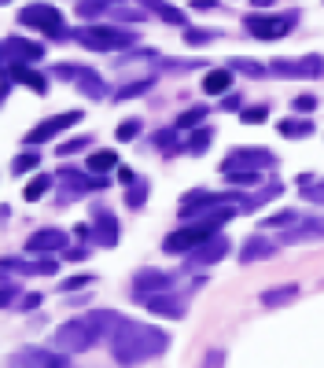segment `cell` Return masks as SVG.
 <instances>
[{"label": "cell", "instance_id": "6da1fadb", "mask_svg": "<svg viewBox=\"0 0 324 368\" xmlns=\"http://www.w3.org/2000/svg\"><path fill=\"white\" fill-rule=\"evenodd\" d=\"M170 346V335L162 328H151V324H133V321H122L118 332L111 335V353L118 365H140V361H151Z\"/></svg>", "mask_w": 324, "mask_h": 368}, {"label": "cell", "instance_id": "7a4b0ae2", "mask_svg": "<svg viewBox=\"0 0 324 368\" xmlns=\"http://www.w3.org/2000/svg\"><path fill=\"white\" fill-rule=\"evenodd\" d=\"M74 37L93 52H114V48H129L137 41L133 30H111V26H85V30H77Z\"/></svg>", "mask_w": 324, "mask_h": 368}, {"label": "cell", "instance_id": "3957f363", "mask_svg": "<svg viewBox=\"0 0 324 368\" xmlns=\"http://www.w3.org/2000/svg\"><path fill=\"white\" fill-rule=\"evenodd\" d=\"M295 22H299V11H288V15H247L243 19L247 33L258 37V41H280V37L291 33Z\"/></svg>", "mask_w": 324, "mask_h": 368}, {"label": "cell", "instance_id": "277c9868", "mask_svg": "<svg viewBox=\"0 0 324 368\" xmlns=\"http://www.w3.org/2000/svg\"><path fill=\"white\" fill-rule=\"evenodd\" d=\"M56 343H59V350H67V353H85V350H93L100 343V335H96V328L82 317V321L63 324L56 332Z\"/></svg>", "mask_w": 324, "mask_h": 368}, {"label": "cell", "instance_id": "5b68a950", "mask_svg": "<svg viewBox=\"0 0 324 368\" xmlns=\"http://www.w3.org/2000/svg\"><path fill=\"white\" fill-rule=\"evenodd\" d=\"M232 251V243H229V236H222V232H214L210 240H203L199 247H192V251L185 254V269L192 273V269H206V266H217L225 254Z\"/></svg>", "mask_w": 324, "mask_h": 368}, {"label": "cell", "instance_id": "8992f818", "mask_svg": "<svg viewBox=\"0 0 324 368\" xmlns=\"http://www.w3.org/2000/svg\"><path fill=\"white\" fill-rule=\"evenodd\" d=\"M19 22L22 26H37L52 37H67V26H63V11L52 8V4H26L19 11Z\"/></svg>", "mask_w": 324, "mask_h": 368}, {"label": "cell", "instance_id": "52a82bcc", "mask_svg": "<svg viewBox=\"0 0 324 368\" xmlns=\"http://www.w3.org/2000/svg\"><path fill=\"white\" fill-rule=\"evenodd\" d=\"M52 74L63 77V82H74L88 100H103V96H107V82H103L96 70H88V67H70V63H59Z\"/></svg>", "mask_w": 324, "mask_h": 368}, {"label": "cell", "instance_id": "ba28073f", "mask_svg": "<svg viewBox=\"0 0 324 368\" xmlns=\"http://www.w3.org/2000/svg\"><path fill=\"white\" fill-rule=\"evenodd\" d=\"M82 111H63V114H56V118H48V122H41V125H33L30 133L22 137V144L26 148H37V144H45V140H52V137H59L63 129H70V125H77L82 122Z\"/></svg>", "mask_w": 324, "mask_h": 368}, {"label": "cell", "instance_id": "9c48e42d", "mask_svg": "<svg viewBox=\"0 0 324 368\" xmlns=\"http://www.w3.org/2000/svg\"><path fill=\"white\" fill-rule=\"evenodd\" d=\"M269 166H277V155L273 151H262V148H236V151H229L225 155V162H222V174H229V169H269Z\"/></svg>", "mask_w": 324, "mask_h": 368}, {"label": "cell", "instance_id": "30bf717a", "mask_svg": "<svg viewBox=\"0 0 324 368\" xmlns=\"http://www.w3.org/2000/svg\"><path fill=\"white\" fill-rule=\"evenodd\" d=\"M269 70H273L277 77H321V74H324V59H321V56L277 59V63H269Z\"/></svg>", "mask_w": 324, "mask_h": 368}, {"label": "cell", "instance_id": "8fae6325", "mask_svg": "<svg viewBox=\"0 0 324 368\" xmlns=\"http://www.w3.org/2000/svg\"><path fill=\"white\" fill-rule=\"evenodd\" d=\"M280 251V240L273 236H251L247 243L240 247V266H254V261H265Z\"/></svg>", "mask_w": 324, "mask_h": 368}, {"label": "cell", "instance_id": "7c38bea8", "mask_svg": "<svg viewBox=\"0 0 324 368\" xmlns=\"http://www.w3.org/2000/svg\"><path fill=\"white\" fill-rule=\"evenodd\" d=\"M4 56H11V63H37L45 59V45L41 41H26V37H8L4 45H0Z\"/></svg>", "mask_w": 324, "mask_h": 368}, {"label": "cell", "instance_id": "4fadbf2b", "mask_svg": "<svg viewBox=\"0 0 324 368\" xmlns=\"http://www.w3.org/2000/svg\"><path fill=\"white\" fill-rule=\"evenodd\" d=\"M170 284H173V276H170V273H162V269H144V273H137V276H133V298L140 302L144 295L166 291Z\"/></svg>", "mask_w": 324, "mask_h": 368}, {"label": "cell", "instance_id": "5bb4252c", "mask_svg": "<svg viewBox=\"0 0 324 368\" xmlns=\"http://www.w3.org/2000/svg\"><path fill=\"white\" fill-rule=\"evenodd\" d=\"M185 298L188 295H180V298H170V295H162V291H155V295H144L140 302L151 309V313H159V317H170V321H180L185 317Z\"/></svg>", "mask_w": 324, "mask_h": 368}, {"label": "cell", "instance_id": "9a60e30c", "mask_svg": "<svg viewBox=\"0 0 324 368\" xmlns=\"http://www.w3.org/2000/svg\"><path fill=\"white\" fill-rule=\"evenodd\" d=\"M63 247H67V232L63 229H37L30 240H26V251H33V254L63 251Z\"/></svg>", "mask_w": 324, "mask_h": 368}, {"label": "cell", "instance_id": "2e32d148", "mask_svg": "<svg viewBox=\"0 0 324 368\" xmlns=\"http://www.w3.org/2000/svg\"><path fill=\"white\" fill-rule=\"evenodd\" d=\"M93 229H96V236H93L96 243H103V247H114V243H118V221H114L111 210L93 206Z\"/></svg>", "mask_w": 324, "mask_h": 368}, {"label": "cell", "instance_id": "e0dca14e", "mask_svg": "<svg viewBox=\"0 0 324 368\" xmlns=\"http://www.w3.org/2000/svg\"><path fill=\"white\" fill-rule=\"evenodd\" d=\"M8 365H48V368H59V365H70V358H67V353H48V350L30 346L22 353H11Z\"/></svg>", "mask_w": 324, "mask_h": 368}, {"label": "cell", "instance_id": "ac0fdd59", "mask_svg": "<svg viewBox=\"0 0 324 368\" xmlns=\"http://www.w3.org/2000/svg\"><path fill=\"white\" fill-rule=\"evenodd\" d=\"M8 74H11V82H19V85L33 89V92H48V77H45V74H37L30 63H11Z\"/></svg>", "mask_w": 324, "mask_h": 368}, {"label": "cell", "instance_id": "d6986e66", "mask_svg": "<svg viewBox=\"0 0 324 368\" xmlns=\"http://www.w3.org/2000/svg\"><path fill=\"white\" fill-rule=\"evenodd\" d=\"M306 240H324V221H302V225L280 236V243H306Z\"/></svg>", "mask_w": 324, "mask_h": 368}, {"label": "cell", "instance_id": "ffe728a7", "mask_svg": "<svg viewBox=\"0 0 324 368\" xmlns=\"http://www.w3.org/2000/svg\"><path fill=\"white\" fill-rule=\"evenodd\" d=\"M232 89V70L222 67V70H210L203 77V92H210V96H225V92Z\"/></svg>", "mask_w": 324, "mask_h": 368}, {"label": "cell", "instance_id": "44dd1931", "mask_svg": "<svg viewBox=\"0 0 324 368\" xmlns=\"http://www.w3.org/2000/svg\"><path fill=\"white\" fill-rule=\"evenodd\" d=\"M299 298V284H284V287H269V291L262 295V306H288V302Z\"/></svg>", "mask_w": 324, "mask_h": 368}, {"label": "cell", "instance_id": "7402d4cb", "mask_svg": "<svg viewBox=\"0 0 324 368\" xmlns=\"http://www.w3.org/2000/svg\"><path fill=\"white\" fill-rule=\"evenodd\" d=\"M148 192H151V184H148L144 177H137L133 184H125V206H129V210H144Z\"/></svg>", "mask_w": 324, "mask_h": 368}, {"label": "cell", "instance_id": "603a6c76", "mask_svg": "<svg viewBox=\"0 0 324 368\" xmlns=\"http://www.w3.org/2000/svg\"><path fill=\"white\" fill-rule=\"evenodd\" d=\"M210 140H214V129H196V133H192L185 144H180V151L185 155H206V148H210Z\"/></svg>", "mask_w": 324, "mask_h": 368}, {"label": "cell", "instance_id": "cb8c5ba5", "mask_svg": "<svg viewBox=\"0 0 324 368\" xmlns=\"http://www.w3.org/2000/svg\"><path fill=\"white\" fill-rule=\"evenodd\" d=\"M107 15L118 19V22H144V19H148V8H137V4H107Z\"/></svg>", "mask_w": 324, "mask_h": 368}, {"label": "cell", "instance_id": "d4e9b609", "mask_svg": "<svg viewBox=\"0 0 324 368\" xmlns=\"http://www.w3.org/2000/svg\"><path fill=\"white\" fill-rule=\"evenodd\" d=\"M314 133V118H288V122H280V137H309Z\"/></svg>", "mask_w": 324, "mask_h": 368}, {"label": "cell", "instance_id": "484cf974", "mask_svg": "<svg viewBox=\"0 0 324 368\" xmlns=\"http://www.w3.org/2000/svg\"><path fill=\"white\" fill-rule=\"evenodd\" d=\"M52 184H56V177H48V174H41V177H33L30 184L22 188V195H26V203H37L45 192H52Z\"/></svg>", "mask_w": 324, "mask_h": 368}, {"label": "cell", "instance_id": "4316f807", "mask_svg": "<svg viewBox=\"0 0 324 368\" xmlns=\"http://www.w3.org/2000/svg\"><path fill=\"white\" fill-rule=\"evenodd\" d=\"M114 166H118V155L114 151H93L88 155V169H93V174H107Z\"/></svg>", "mask_w": 324, "mask_h": 368}, {"label": "cell", "instance_id": "83f0119b", "mask_svg": "<svg viewBox=\"0 0 324 368\" xmlns=\"http://www.w3.org/2000/svg\"><path fill=\"white\" fill-rule=\"evenodd\" d=\"M280 192H284V184H280V181H273L269 188H262L258 195H247V199H243V210H254V206H262V203H269V199H277Z\"/></svg>", "mask_w": 324, "mask_h": 368}, {"label": "cell", "instance_id": "f1b7e54d", "mask_svg": "<svg viewBox=\"0 0 324 368\" xmlns=\"http://www.w3.org/2000/svg\"><path fill=\"white\" fill-rule=\"evenodd\" d=\"M151 148H159V151H166V155L177 151V148H180V144H177V125H173V129H159V133L151 137Z\"/></svg>", "mask_w": 324, "mask_h": 368}, {"label": "cell", "instance_id": "f546056e", "mask_svg": "<svg viewBox=\"0 0 324 368\" xmlns=\"http://www.w3.org/2000/svg\"><path fill=\"white\" fill-rule=\"evenodd\" d=\"M225 181L236 184V188H254V184L262 181V177H258V169H229Z\"/></svg>", "mask_w": 324, "mask_h": 368}, {"label": "cell", "instance_id": "4dcf8cb0", "mask_svg": "<svg viewBox=\"0 0 324 368\" xmlns=\"http://www.w3.org/2000/svg\"><path fill=\"white\" fill-rule=\"evenodd\" d=\"M155 89V77H144V82H133V85H125L114 92V100H133V96H144V92Z\"/></svg>", "mask_w": 324, "mask_h": 368}, {"label": "cell", "instance_id": "1f68e13d", "mask_svg": "<svg viewBox=\"0 0 324 368\" xmlns=\"http://www.w3.org/2000/svg\"><path fill=\"white\" fill-rule=\"evenodd\" d=\"M37 162H41V155L30 148V151H22V155H15V159H11V169H15V177H19V174H30Z\"/></svg>", "mask_w": 324, "mask_h": 368}, {"label": "cell", "instance_id": "d6a6232c", "mask_svg": "<svg viewBox=\"0 0 324 368\" xmlns=\"http://www.w3.org/2000/svg\"><path fill=\"white\" fill-rule=\"evenodd\" d=\"M82 19H96V15H107V0H82V4L74 8Z\"/></svg>", "mask_w": 324, "mask_h": 368}, {"label": "cell", "instance_id": "836d02e7", "mask_svg": "<svg viewBox=\"0 0 324 368\" xmlns=\"http://www.w3.org/2000/svg\"><path fill=\"white\" fill-rule=\"evenodd\" d=\"M206 118V107H188V111H180L177 118V129H196L199 122Z\"/></svg>", "mask_w": 324, "mask_h": 368}, {"label": "cell", "instance_id": "e575fe53", "mask_svg": "<svg viewBox=\"0 0 324 368\" xmlns=\"http://www.w3.org/2000/svg\"><path fill=\"white\" fill-rule=\"evenodd\" d=\"M88 144H93V137H74V140H63L56 151H59V159H67V155H77L82 148H88Z\"/></svg>", "mask_w": 324, "mask_h": 368}, {"label": "cell", "instance_id": "d590c367", "mask_svg": "<svg viewBox=\"0 0 324 368\" xmlns=\"http://www.w3.org/2000/svg\"><path fill=\"white\" fill-rule=\"evenodd\" d=\"M217 41V30H185V45H210Z\"/></svg>", "mask_w": 324, "mask_h": 368}, {"label": "cell", "instance_id": "8d00e7d4", "mask_svg": "<svg viewBox=\"0 0 324 368\" xmlns=\"http://www.w3.org/2000/svg\"><path fill=\"white\" fill-rule=\"evenodd\" d=\"M140 129H144V125H140V118H129V122L118 125V133H114V137L125 144V140H137V137H140Z\"/></svg>", "mask_w": 324, "mask_h": 368}, {"label": "cell", "instance_id": "74e56055", "mask_svg": "<svg viewBox=\"0 0 324 368\" xmlns=\"http://www.w3.org/2000/svg\"><path fill=\"white\" fill-rule=\"evenodd\" d=\"M295 221V210H280V214H269L262 221V229H284V225H291Z\"/></svg>", "mask_w": 324, "mask_h": 368}, {"label": "cell", "instance_id": "f35d334b", "mask_svg": "<svg viewBox=\"0 0 324 368\" xmlns=\"http://www.w3.org/2000/svg\"><path fill=\"white\" fill-rule=\"evenodd\" d=\"M229 70H240V74H251V77H262L265 74V67H258V63H251V59H232Z\"/></svg>", "mask_w": 324, "mask_h": 368}, {"label": "cell", "instance_id": "ab89813d", "mask_svg": "<svg viewBox=\"0 0 324 368\" xmlns=\"http://www.w3.org/2000/svg\"><path fill=\"white\" fill-rule=\"evenodd\" d=\"M265 118H269V107H247V111L240 114V122L243 125H262Z\"/></svg>", "mask_w": 324, "mask_h": 368}, {"label": "cell", "instance_id": "60d3db41", "mask_svg": "<svg viewBox=\"0 0 324 368\" xmlns=\"http://www.w3.org/2000/svg\"><path fill=\"white\" fill-rule=\"evenodd\" d=\"M30 273H37V276H56L59 273V266H56V258H41V261H33V266H30Z\"/></svg>", "mask_w": 324, "mask_h": 368}, {"label": "cell", "instance_id": "b9f144b4", "mask_svg": "<svg viewBox=\"0 0 324 368\" xmlns=\"http://www.w3.org/2000/svg\"><path fill=\"white\" fill-rule=\"evenodd\" d=\"M15 295H22L15 284H0V309H4V306H15V302H19Z\"/></svg>", "mask_w": 324, "mask_h": 368}, {"label": "cell", "instance_id": "7bdbcfd3", "mask_svg": "<svg viewBox=\"0 0 324 368\" xmlns=\"http://www.w3.org/2000/svg\"><path fill=\"white\" fill-rule=\"evenodd\" d=\"M93 284V276H70V280H63V295H74V291H82V287Z\"/></svg>", "mask_w": 324, "mask_h": 368}, {"label": "cell", "instance_id": "ee69618b", "mask_svg": "<svg viewBox=\"0 0 324 368\" xmlns=\"http://www.w3.org/2000/svg\"><path fill=\"white\" fill-rule=\"evenodd\" d=\"M299 114H314L317 111V96H295V103H291Z\"/></svg>", "mask_w": 324, "mask_h": 368}, {"label": "cell", "instance_id": "f6af8a7d", "mask_svg": "<svg viewBox=\"0 0 324 368\" xmlns=\"http://www.w3.org/2000/svg\"><path fill=\"white\" fill-rule=\"evenodd\" d=\"M37 306H41V295H37V291H22L19 309H22V313H30V309H37Z\"/></svg>", "mask_w": 324, "mask_h": 368}, {"label": "cell", "instance_id": "bcb514c9", "mask_svg": "<svg viewBox=\"0 0 324 368\" xmlns=\"http://www.w3.org/2000/svg\"><path fill=\"white\" fill-rule=\"evenodd\" d=\"M302 195H306L309 203H324V184H306Z\"/></svg>", "mask_w": 324, "mask_h": 368}, {"label": "cell", "instance_id": "7dc6e473", "mask_svg": "<svg viewBox=\"0 0 324 368\" xmlns=\"http://www.w3.org/2000/svg\"><path fill=\"white\" fill-rule=\"evenodd\" d=\"M240 107V92H225L222 96V111H236Z\"/></svg>", "mask_w": 324, "mask_h": 368}, {"label": "cell", "instance_id": "c3c4849f", "mask_svg": "<svg viewBox=\"0 0 324 368\" xmlns=\"http://www.w3.org/2000/svg\"><path fill=\"white\" fill-rule=\"evenodd\" d=\"M137 177H140V174H133L129 166H122V169H118V181H122V184H133Z\"/></svg>", "mask_w": 324, "mask_h": 368}, {"label": "cell", "instance_id": "681fc988", "mask_svg": "<svg viewBox=\"0 0 324 368\" xmlns=\"http://www.w3.org/2000/svg\"><path fill=\"white\" fill-rule=\"evenodd\" d=\"M203 365H225V353H206V358H203Z\"/></svg>", "mask_w": 324, "mask_h": 368}, {"label": "cell", "instance_id": "f907efd6", "mask_svg": "<svg viewBox=\"0 0 324 368\" xmlns=\"http://www.w3.org/2000/svg\"><path fill=\"white\" fill-rule=\"evenodd\" d=\"M192 8H199V11H210V8H217V0H192Z\"/></svg>", "mask_w": 324, "mask_h": 368}, {"label": "cell", "instance_id": "816d5d0a", "mask_svg": "<svg viewBox=\"0 0 324 368\" xmlns=\"http://www.w3.org/2000/svg\"><path fill=\"white\" fill-rule=\"evenodd\" d=\"M67 258H70V261H82L85 251H82V247H67Z\"/></svg>", "mask_w": 324, "mask_h": 368}, {"label": "cell", "instance_id": "f5cc1de1", "mask_svg": "<svg viewBox=\"0 0 324 368\" xmlns=\"http://www.w3.org/2000/svg\"><path fill=\"white\" fill-rule=\"evenodd\" d=\"M88 232H93L88 225H77V229H74V236H77V240H88Z\"/></svg>", "mask_w": 324, "mask_h": 368}, {"label": "cell", "instance_id": "db71d44e", "mask_svg": "<svg viewBox=\"0 0 324 368\" xmlns=\"http://www.w3.org/2000/svg\"><path fill=\"white\" fill-rule=\"evenodd\" d=\"M254 8H273V0H251Z\"/></svg>", "mask_w": 324, "mask_h": 368}, {"label": "cell", "instance_id": "11a10c76", "mask_svg": "<svg viewBox=\"0 0 324 368\" xmlns=\"http://www.w3.org/2000/svg\"><path fill=\"white\" fill-rule=\"evenodd\" d=\"M0 284H4V269H0Z\"/></svg>", "mask_w": 324, "mask_h": 368}, {"label": "cell", "instance_id": "9f6ffc18", "mask_svg": "<svg viewBox=\"0 0 324 368\" xmlns=\"http://www.w3.org/2000/svg\"><path fill=\"white\" fill-rule=\"evenodd\" d=\"M4 4H8V0H0V8H4Z\"/></svg>", "mask_w": 324, "mask_h": 368}]
</instances>
